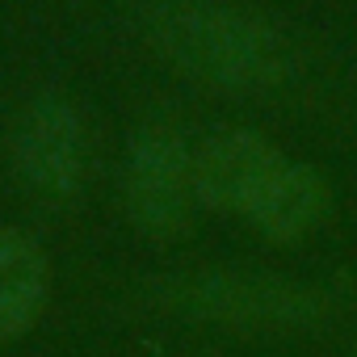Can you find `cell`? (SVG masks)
<instances>
[{"label":"cell","instance_id":"obj_1","mask_svg":"<svg viewBox=\"0 0 357 357\" xmlns=\"http://www.w3.org/2000/svg\"><path fill=\"white\" fill-rule=\"evenodd\" d=\"M147 43L168 68L219 93H269L290 80L294 63L286 34L265 17L202 0L155 5L147 13Z\"/></svg>","mask_w":357,"mask_h":357},{"label":"cell","instance_id":"obj_2","mask_svg":"<svg viewBox=\"0 0 357 357\" xmlns=\"http://www.w3.org/2000/svg\"><path fill=\"white\" fill-rule=\"evenodd\" d=\"M122 198L139 236L181 240L194 219V147L164 122H143L126 143Z\"/></svg>","mask_w":357,"mask_h":357},{"label":"cell","instance_id":"obj_3","mask_svg":"<svg viewBox=\"0 0 357 357\" xmlns=\"http://www.w3.org/2000/svg\"><path fill=\"white\" fill-rule=\"evenodd\" d=\"M172 311L227 328H311L328 315V298L311 286L269 273H198L168 290Z\"/></svg>","mask_w":357,"mask_h":357},{"label":"cell","instance_id":"obj_4","mask_svg":"<svg viewBox=\"0 0 357 357\" xmlns=\"http://www.w3.org/2000/svg\"><path fill=\"white\" fill-rule=\"evenodd\" d=\"M9 155L30 194L47 202H68L89 176V126L68 97L43 93L17 114Z\"/></svg>","mask_w":357,"mask_h":357},{"label":"cell","instance_id":"obj_5","mask_svg":"<svg viewBox=\"0 0 357 357\" xmlns=\"http://www.w3.org/2000/svg\"><path fill=\"white\" fill-rule=\"evenodd\" d=\"M290 160L252 130H219L194 147V194L202 206L248 219Z\"/></svg>","mask_w":357,"mask_h":357},{"label":"cell","instance_id":"obj_6","mask_svg":"<svg viewBox=\"0 0 357 357\" xmlns=\"http://www.w3.org/2000/svg\"><path fill=\"white\" fill-rule=\"evenodd\" d=\"M332 211V190H328V176L311 164L290 160L282 168V176L273 181V190L257 202V211L244 219L257 236H265L269 244H294L311 231L324 227Z\"/></svg>","mask_w":357,"mask_h":357},{"label":"cell","instance_id":"obj_7","mask_svg":"<svg viewBox=\"0 0 357 357\" xmlns=\"http://www.w3.org/2000/svg\"><path fill=\"white\" fill-rule=\"evenodd\" d=\"M51 298V261L17 227H0V344L34 328Z\"/></svg>","mask_w":357,"mask_h":357}]
</instances>
